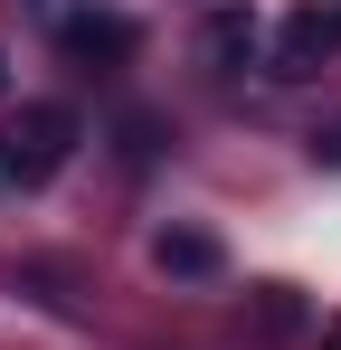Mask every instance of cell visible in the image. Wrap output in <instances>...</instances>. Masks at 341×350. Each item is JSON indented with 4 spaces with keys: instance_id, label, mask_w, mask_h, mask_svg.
Wrapping results in <instances>:
<instances>
[{
    "instance_id": "obj_3",
    "label": "cell",
    "mask_w": 341,
    "mask_h": 350,
    "mask_svg": "<svg viewBox=\"0 0 341 350\" xmlns=\"http://www.w3.org/2000/svg\"><path fill=\"white\" fill-rule=\"evenodd\" d=\"M152 265H162V275H218V237L162 228V237H152Z\"/></svg>"
},
{
    "instance_id": "obj_7",
    "label": "cell",
    "mask_w": 341,
    "mask_h": 350,
    "mask_svg": "<svg viewBox=\"0 0 341 350\" xmlns=\"http://www.w3.org/2000/svg\"><path fill=\"white\" fill-rule=\"evenodd\" d=\"M323 350H341V322H332V332H323Z\"/></svg>"
},
{
    "instance_id": "obj_5",
    "label": "cell",
    "mask_w": 341,
    "mask_h": 350,
    "mask_svg": "<svg viewBox=\"0 0 341 350\" xmlns=\"http://www.w3.org/2000/svg\"><path fill=\"white\" fill-rule=\"evenodd\" d=\"M209 38H218V57H237V48H256V29H247L237 10H227V19H218V29H209Z\"/></svg>"
},
{
    "instance_id": "obj_1",
    "label": "cell",
    "mask_w": 341,
    "mask_h": 350,
    "mask_svg": "<svg viewBox=\"0 0 341 350\" xmlns=\"http://www.w3.org/2000/svg\"><path fill=\"white\" fill-rule=\"evenodd\" d=\"M86 142V123H76V105H19L10 114V133H0V171L19 180V189H38V180L66 171V152Z\"/></svg>"
},
{
    "instance_id": "obj_2",
    "label": "cell",
    "mask_w": 341,
    "mask_h": 350,
    "mask_svg": "<svg viewBox=\"0 0 341 350\" xmlns=\"http://www.w3.org/2000/svg\"><path fill=\"white\" fill-rule=\"evenodd\" d=\"M284 66H294V76H303V66H332L341 57V0H303V10H294V19H284Z\"/></svg>"
},
{
    "instance_id": "obj_4",
    "label": "cell",
    "mask_w": 341,
    "mask_h": 350,
    "mask_svg": "<svg viewBox=\"0 0 341 350\" xmlns=\"http://www.w3.org/2000/svg\"><path fill=\"white\" fill-rule=\"evenodd\" d=\"M123 48H133V29H123V19H95V10H86V19H66V57H123Z\"/></svg>"
},
{
    "instance_id": "obj_8",
    "label": "cell",
    "mask_w": 341,
    "mask_h": 350,
    "mask_svg": "<svg viewBox=\"0 0 341 350\" xmlns=\"http://www.w3.org/2000/svg\"><path fill=\"white\" fill-rule=\"evenodd\" d=\"M0 95H10V57H0Z\"/></svg>"
},
{
    "instance_id": "obj_6",
    "label": "cell",
    "mask_w": 341,
    "mask_h": 350,
    "mask_svg": "<svg viewBox=\"0 0 341 350\" xmlns=\"http://www.w3.org/2000/svg\"><path fill=\"white\" fill-rule=\"evenodd\" d=\"M313 152H332V161H341V133H313Z\"/></svg>"
}]
</instances>
